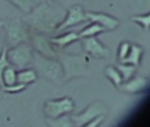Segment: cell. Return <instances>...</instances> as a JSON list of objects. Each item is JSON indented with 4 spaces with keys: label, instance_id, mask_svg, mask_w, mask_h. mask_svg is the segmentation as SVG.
I'll return each mask as SVG.
<instances>
[{
    "label": "cell",
    "instance_id": "1",
    "mask_svg": "<svg viewBox=\"0 0 150 127\" xmlns=\"http://www.w3.org/2000/svg\"><path fill=\"white\" fill-rule=\"evenodd\" d=\"M66 11L51 0H43L24 17L23 20L33 31L50 34L63 21Z\"/></svg>",
    "mask_w": 150,
    "mask_h": 127
},
{
    "label": "cell",
    "instance_id": "2",
    "mask_svg": "<svg viewBox=\"0 0 150 127\" xmlns=\"http://www.w3.org/2000/svg\"><path fill=\"white\" fill-rule=\"evenodd\" d=\"M31 64L36 73L55 84L60 85L64 80V71L59 61L44 56L35 51Z\"/></svg>",
    "mask_w": 150,
    "mask_h": 127
},
{
    "label": "cell",
    "instance_id": "3",
    "mask_svg": "<svg viewBox=\"0 0 150 127\" xmlns=\"http://www.w3.org/2000/svg\"><path fill=\"white\" fill-rule=\"evenodd\" d=\"M58 56L64 71V80L89 74L87 56L58 54Z\"/></svg>",
    "mask_w": 150,
    "mask_h": 127
},
{
    "label": "cell",
    "instance_id": "4",
    "mask_svg": "<svg viewBox=\"0 0 150 127\" xmlns=\"http://www.w3.org/2000/svg\"><path fill=\"white\" fill-rule=\"evenodd\" d=\"M6 43L11 48L28 40V27L22 20L14 18L3 23Z\"/></svg>",
    "mask_w": 150,
    "mask_h": 127
},
{
    "label": "cell",
    "instance_id": "5",
    "mask_svg": "<svg viewBox=\"0 0 150 127\" xmlns=\"http://www.w3.org/2000/svg\"><path fill=\"white\" fill-rule=\"evenodd\" d=\"M34 51L27 42H21L7 49L6 56L11 66L18 69H23L32 63Z\"/></svg>",
    "mask_w": 150,
    "mask_h": 127
},
{
    "label": "cell",
    "instance_id": "6",
    "mask_svg": "<svg viewBox=\"0 0 150 127\" xmlns=\"http://www.w3.org/2000/svg\"><path fill=\"white\" fill-rule=\"evenodd\" d=\"M74 109L73 101L69 97L50 100L44 103L43 112L50 119H55L71 112Z\"/></svg>",
    "mask_w": 150,
    "mask_h": 127
},
{
    "label": "cell",
    "instance_id": "7",
    "mask_svg": "<svg viewBox=\"0 0 150 127\" xmlns=\"http://www.w3.org/2000/svg\"><path fill=\"white\" fill-rule=\"evenodd\" d=\"M107 113L106 106L100 102H94L83 112L79 115H73L71 116L75 126H83L92 121L98 116Z\"/></svg>",
    "mask_w": 150,
    "mask_h": 127
},
{
    "label": "cell",
    "instance_id": "8",
    "mask_svg": "<svg viewBox=\"0 0 150 127\" xmlns=\"http://www.w3.org/2000/svg\"><path fill=\"white\" fill-rule=\"evenodd\" d=\"M88 20L86 13L83 12V9L80 6H73L69 8L68 12L63 21L57 27V32H61L70 27H73L75 25H78L84 21Z\"/></svg>",
    "mask_w": 150,
    "mask_h": 127
},
{
    "label": "cell",
    "instance_id": "9",
    "mask_svg": "<svg viewBox=\"0 0 150 127\" xmlns=\"http://www.w3.org/2000/svg\"><path fill=\"white\" fill-rule=\"evenodd\" d=\"M81 43L84 50L96 58H106L110 55V49L95 36L82 38Z\"/></svg>",
    "mask_w": 150,
    "mask_h": 127
},
{
    "label": "cell",
    "instance_id": "10",
    "mask_svg": "<svg viewBox=\"0 0 150 127\" xmlns=\"http://www.w3.org/2000/svg\"><path fill=\"white\" fill-rule=\"evenodd\" d=\"M31 42L37 53L50 58L57 57V51L55 50V49L51 46V42L48 41L42 35H34Z\"/></svg>",
    "mask_w": 150,
    "mask_h": 127
},
{
    "label": "cell",
    "instance_id": "11",
    "mask_svg": "<svg viewBox=\"0 0 150 127\" xmlns=\"http://www.w3.org/2000/svg\"><path fill=\"white\" fill-rule=\"evenodd\" d=\"M87 19L90 20L92 23H98L103 28L109 30L115 29L118 24L119 21L116 18L110 16L106 13H86Z\"/></svg>",
    "mask_w": 150,
    "mask_h": 127
},
{
    "label": "cell",
    "instance_id": "12",
    "mask_svg": "<svg viewBox=\"0 0 150 127\" xmlns=\"http://www.w3.org/2000/svg\"><path fill=\"white\" fill-rule=\"evenodd\" d=\"M147 85H148V81L146 78L138 77V78L129 80L122 85L120 84L118 88L120 90H122L123 92L134 94V93L142 91L143 89H145L147 87Z\"/></svg>",
    "mask_w": 150,
    "mask_h": 127
},
{
    "label": "cell",
    "instance_id": "13",
    "mask_svg": "<svg viewBox=\"0 0 150 127\" xmlns=\"http://www.w3.org/2000/svg\"><path fill=\"white\" fill-rule=\"evenodd\" d=\"M79 39H80L79 34L75 33V32H69L65 35H62L57 37L50 38V42H51V44H54L55 46H57L58 48H64Z\"/></svg>",
    "mask_w": 150,
    "mask_h": 127
},
{
    "label": "cell",
    "instance_id": "14",
    "mask_svg": "<svg viewBox=\"0 0 150 127\" xmlns=\"http://www.w3.org/2000/svg\"><path fill=\"white\" fill-rule=\"evenodd\" d=\"M143 49L141 47L137 45H132L127 56L121 61V64H130V65L138 66L139 65V60L141 58Z\"/></svg>",
    "mask_w": 150,
    "mask_h": 127
},
{
    "label": "cell",
    "instance_id": "15",
    "mask_svg": "<svg viewBox=\"0 0 150 127\" xmlns=\"http://www.w3.org/2000/svg\"><path fill=\"white\" fill-rule=\"evenodd\" d=\"M22 13L28 14L43 0H8Z\"/></svg>",
    "mask_w": 150,
    "mask_h": 127
},
{
    "label": "cell",
    "instance_id": "16",
    "mask_svg": "<svg viewBox=\"0 0 150 127\" xmlns=\"http://www.w3.org/2000/svg\"><path fill=\"white\" fill-rule=\"evenodd\" d=\"M37 73L35 69H21L17 73V83L28 85L36 80Z\"/></svg>",
    "mask_w": 150,
    "mask_h": 127
},
{
    "label": "cell",
    "instance_id": "17",
    "mask_svg": "<svg viewBox=\"0 0 150 127\" xmlns=\"http://www.w3.org/2000/svg\"><path fill=\"white\" fill-rule=\"evenodd\" d=\"M2 82L3 86H10L17 83V72L13 66H10L4 70L2 73Z\"/></svg>",
    "mask_w": 150,
    "mask_h": 127
},
{
    "label": "cell",
    "instance_id": "18",
    "mask_svg": "<svg viewBox=\"0 0 150 127\" xmlns=\"http://www.w3.org/2000/svg\"><path fill=\"white\" fill-rule=\"evenodd\" d=\"M106 28L101 26L98 23H92L90 26L85 28L81 32L79 33L80 38H85V37H90V36H95L97 34H100L103 31H105Z\"/></svg>",
    "mask_w": 150,
    "mask_h": 127
},
{
    "label": "cell",
    "instance_id": "19",
    "mask_svg": "<svg viewBox=\"0 0 150 127\" xmlns=\"http://www.w3.org/2000/svg\"><path fill=\"white\" fill-rule=\"evenodd\" d=\"M48 122H49L50 125H51L53 127H71V126L74 125L71 116H68L65 115L59 116L57 118H55V119L49 118Z\"/></svg>",
    "mask_w": 150,
    "mask_h": 127
},
{
    "label": "cell",
    "instance_id": "20",
    "mask_svg": "<svg viewBox=\"0 0 150 127\" xmlns=\"http://www.w3.org/2000/svg\"><path fill=\"white\" fill-rule=\"evenodd\" d=\"M117 69L122 76V80L124 81L129 80L132 77L133 73H135V66L132 65H130V64L119 65L117 66Z\"/></svg>",
    "mask_w": 150,
    "mask_h": 127
},
{
    "label": "cell",
    "instance_id": "21",
    "mask_svg": "<svg viewBox=\"0 0 150 127\" xmlns=\"http://www.w3.org/2000/svg\"><path fill=\"white\" fill-rule=\"evenodd\" d=\"M106 74L109 77V79L111 80L112 82L118 87L122 82V76H121L119 71L117 70L116 68L110 66L106 69Z\"/></svg>",
    "mask_w": 150,
    "mask_h": 127
},
{
    "label": "cell",
    "instance_id": "22",
    "mask_svg": "<svg viewBox=\"0 0 150 127\" xmlns=\"http://www.w3.org/2000/svg\"><path fill=\"white\" fill-rule=\"evenodd\" d=\"M6 52H7V48L5 47L2 50V52L0 53V86H3V82H2V73L4 72V70L10 66L11 64L7 59V56H6Z\"/></svg>",
    "mask_w": 150,
    "mask_h": 127
},
{
    "label": "cell",
    "instance_id": "23",
    "mask_svg": "<svg viewBox=\"0 0 150 127\" xmlns=\"http://www.w3.org/2000/svg\"><path fill=\"white\" fill-rule=\"evenodd\" d=\"M132 20L138 24H140L145 31H147L150 29V13L146 15L134 16L132 17Z\"/></svg>",
    "mask_w": 150,
    "mask_h": 127
},
{
    "label": "cell",
    "instance_id": "24",
    "mask_svg": "<svg viewBox=\"0 0 150 127\" xmlns=\"http://www.w3.org/2000/svg\"><path fill=\"white\" fill-rule=\"evenodd\" d=\"M27 85L21 83H15L10 86H3L2 89L6 93H19L26 88Z\"/></svg>",
    "mask_w": 150,
    "mask_h": 127
},
{
    "label": "cell",
    "instance_id": "25",
    "mask_svg": "<svg viewBox=\"0 0 150 127\" xmlns=\"http://www.w3.org/2000/svg\"><path fill=\"white\" fill-rule=\"evenodd\" d=\"M130 48H131V45L128 42H122L120 44L119 49H118V58L120 62L127 56L130 51Z\"/></svg>",
    "mask_w": 150,
    "mask_h": 127
},
{
    "label": "cell",
    "instance_id": "26",
    "mask_svg": "<svg viewBox=\"0 0 150 127\" xmlns=\"http://www.w3.org/2000/svg\"><path fill=\"white\" fill-rule=\"evenodd\" d=\"M103 119H104V116H103V115H101V116H96V118H94L92 121H90L89 123H88L86 125L87 126H93V127H95V126H97V125H99L103 121Z\"/></svg>",
    "mask_w": 150,
    "mask_h": 127
},
{
    "label": "cell",
    "instance_id": "27",
    "mask_svg": "<svg viewBox=\"0 0 150 127\" xmlns=\"http://www.w3.org/2000/svg\"><path fill=\"white\" fill-rule=\"evenodd\" d=\"M4 42H5V37L2 36V33H1V30H0V53L2 52L3 49L5 48Z\"/></svg>",
    "mask_w": 150,
    "mask_h": 127
},
{
    "label": "cell",
    "instance_id": "28",
    "mask_svg": "<svg viewBox=\"0 0 150 127\" xmlns=\"http://www.w3.org/2000/svg\"><path fill=\"white\" fill-rule=\"evenodd\" d=\"M3 23H4V22L0 21V30H1V29H2V28H3Z\"/></svg>",
    "mask_w": 150,
    "mask_h": 127
}]
</instances>
